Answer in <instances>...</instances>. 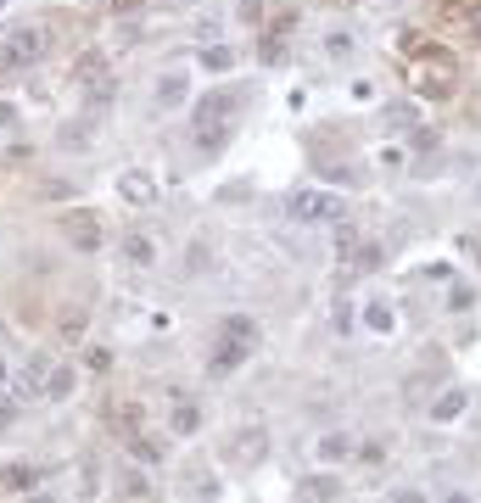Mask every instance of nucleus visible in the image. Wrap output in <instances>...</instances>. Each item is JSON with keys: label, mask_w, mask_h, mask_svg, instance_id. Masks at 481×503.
I'll return each instance as SVG.
<instances>
[{"label": "nucleus", "mask_w": 481, "mask_h": 503, "mask_svg": "<svg viewBox=\"0 0 481 503\" xmlns=\"http://www.w3.org/2000/svg\"><path fill=\"white\" fill-rule=\"evenodd\" d=\"M23 503H56V498H45V492H34V498H23Z\"/></svg>", "instance_id": "nucleus-36"}, {"label": "nucleus", "mask_w": 481, "mask_h": 503, "mask_svg": "<svg viewBox=\"0 0 481 503\" xmlns=\"http://www.w3.org/2000/svg\"><path fill=\"white\" fill-rule=\"evenodd\" d=\"M459 252H470V257L481 263V229H476V235H459Z\"/></svg>", "instance_id": "nucleus-30"}, {"label": "nucleus", "mask_w": 481, "mask_h": 503, "mask_svg": "<svg viewBox=\"0 0 481 503\" xmlns=\"http://www.w3.org/2000/svg\"><path fill=\"white\" fill-rule=\"evenodd\" d=\"M392 503H431V498H426V492H414V487H398V492H392Z\"/></svg>", "instance_id": "nucleus-31"}, {"label": "nucleus", "mask_w": 481, "mask_h": 503, "mask_svg": "<svg viewBox=\"0 0 481 503\" xmlns=\"http://www.w3.org/2000/svg\"><path fill=\"white\" fill-rule=\"evenodd\" d=\"M112 430L123 436V442H130V436H140V409H135V402H123V409H112Z\"/></svg>", "instance_id": "nucleus-19"}, {"label": "nucleus", "mask_w": 481, "mask_h": 503, "mask_svg": "<svg viewBox=\"0 0 481 503\" xmlns=\"http://www.w3.org/2000/svg\"><path fill=\"white\" fill-rule=\"evenodd\" d=\"M6 386H12V363H6V358H0V392H6Z\"/></svg>", "instance_id": "nucleus-34"}, {"label": "nucleus", "mask_w": 481, "mask_h": 503, "mask_svg": "<svg viewBox=\"0 0 481 503\" xmlns=\"http://www.w3.org/2000/svg\"><path fill=\"white\" fill-rule=\"evenodd\" d=\"M185 101H190V79L185 73H163V79H157V107H163V112L185 107Z\"/></svg>", "instance_id": "nucleus-13"}, {"label": "nucleus", "mask_w": 481, "mask_h": 503, "mask_svg": "<svg viewBox=\"0 0 481 503\" xmlns=\"http://www.w3.org/2000/svg\"><path fill=\"white\" fill-rule=\"evenodd\" d=\"M123 448H130L140 464H163V453H157V442H146V436H130V442H123Z\"/></svg>", "instance_id": "nucleus-23"}, {"label": "nucleus", "mask_w": 481, "mask_h": 503, "mask_svg": "<svg viewBox=\"0 0 481 503\" xmlns=\"http://www.w3.org/2000/svg\"><path fill=\"white\" fill-rule=\"evenodd\" d=\"M476 201H481V185H476Z\"/></svg>", "instance_id": "nucleus-38"}, {"label": "nucleus", "mask_w": 481, "mask_h": 503, "mask_svg": "<svg viewBox=\"0 0 481 503\" xmlns=\"http://www.w3.org/2000/svg\"><path fill=\"white\" fill-rule=\"evenodd\" d=\"M264 453H269V430L264 425H241L230 436V459L236 464H264Z\"/></svg>", "instance_id": "nucleus-8"}, {"label": "nucleus", "mask_w": 481, "mask_h": 503, "mask_svg": "<svg viewBox=\"0 0 481 503\" xmlns=\"http://www.w3.org/2000/svg\"><path fill=\"white\" fill-rule=\"evenodd\" d=\"M414 118H420L414 107H392V112H387V123H392V129H414Z\"/></svg>", "instance_id": "nucleus-28"}, {"label": "nucleus", "mask_w": 481, "mask_h": 503, "mask_svg": "<svg viewBox=\"0 0 481 503\" xmlns=\"http://www.w3.org/2000/svg\"><path fill=\"white\" fill-rule=\"evenodd\" d=\"M325 51L347 62V56H352V34H347V28H331V34H325Z\"/></svg>", "instance_id": "nucleus-24"}, {"label": "nucleus", "mask_w": 481, "mask_h": 503, "mask_svg": "<svg viewBox=\"0 0 481 503\" xmlns=\"http://www.w3.org/2000/svg\"><path fill=\"white\" fill-rule=\"evenodd\" d=\"M45 45H51V34H45L40 23H17V28H6V34H0V73L34 67V62L45 56Z\"/></svg>", "instance_id": "nucleus-3"}, {"label": "nucleus", "mask_w": 481, "mask_h": 503, "mask_svg": "<svg viewBox=\"0 0 481 503\" xmlns=\"http://www.w3.org/2000/svg\"><path fill=\"white\" fill-rule=\"evenodd\" d=\"M359 241H364V235H359V229H352V224H342V229H336V257L347 263L352 252H359Z\"/></svg>", "instance_id": "nucleus-22"}, {"label": "nucleus", "mask_w": 481, "mask_h": 503, "mask_svg": "<svg viewBox=\"0 0 481 503\" xmlns=\"http://www.w3.org/2000/svg\"><path fill=\"white\" fill-rule=\"evenodd\" d=\"M62 235L79 247V252H95L107 241V224H101V213H90V208H73L68 218H62Z\"/></svg>", "instance_id": "nucleus-7"}, {"label": "nucleus", "mask_w": 481, "mask_h": 503, "mask_svg": "<svg viewBox=\"0 0 481 503\" xmlns=\"http://www.w3.org/2000/svg\"><path fill=\"white\" fill-rule=\"evenodd\" d=\"M442 503H476V498H470V492H447Z\"/></svg>", "instance_id": "nucleus-35"}, {"label": "nucleus", "mask_w": 481, "mask_h": 503, "mask_svg": "<svg viewBox=\"0 0 481 503\" xmlns=\"http://www.w3.org/2000/svg\"><path fill=\"white\" fill-rule=\"evenodd\" d=\"M465 409H470V392H465V386H447V392L431 402V425H454Z\"/></svg>", "instance_id": "nucleus-12"}, {"label": "nucleus", "mask_w": 481, "mask_h": 503, "mask_svg": "<svg viewBox=\"0 0 481 503\" xmlns=\"http://www.w3.org/2000/svg\"><path fill=\"white\" fill-rule=\"evenodd\" d=\"M252 353H258V319H246V314L218 319L213 353H207V375H236V369H241Z\"/></svg>", "instance_id": "nucleus-1"}, {"label": "nucleus", "mask_w": 481, "mask_h": 503, "mask_svg": "<svg viewBox=\"0 0 481 503\" xmlns=\"http://www.w3.org/2000/svg\"><path fill=\"white\" fill-rule=\"evenodd\" d=\"M364 324H370L375 335H392V330H398V308H392V302H370V308H364Z\"/></svg>", "instance_id": "nucleus-17"}, {"label": "nucleus", "mask_w": 481, "mask_h": 503, "mask_svg": "<svg viewBox=\"0 0 481 503\" xmlns=\"http://www.w3.org/2000/svg\"><path fill=\"white\" fill-rule=\"evenodd\" d=\"M264 62H269V67L285 62V40H280V34H269V40H264Z\"/></svg>", "instance_id": "nucleus-26"}, {"label": "nucleus", "mask_w": 481, "mask_h": 503, "mask_svg": "<svg viewBox=\"0 0 481 503\" xmlns=\"http://www.w3.org/2000/svg\"><path fill=\"white\" fill-rule=\"evenodd\" d=\"M118 196L130 201V208H151V201H157V179L146 174V168H123V174H118Z\"/></svg>", "instance_id": "nucleus-9"}, {"label": "nucleus", "mask_w": 481, "mask_h": 503, "mask_svg": "<svg viewBox=\"0 0 481 503\" xmlns=\"http://www.w3.org/2000/svg\"><path fill=\"white\" fill-rule=\"evenodd\" d=\"M447 302H454V308L465 314V308H470V302H476V291H470V285H459V291H454V296H447Z\"/></svg>", "instance_id": "nucleus-32"}, {"label": "nucleus", "mask_w": 481, "mask_h": 503, "mask_svg": "<svg viewBox=\"0 0 481 503\" xmlns=\"http://www.w3.org/2000/svg\"><path fill=\"white\" fill-rule=\"evenodd\" d=\"M470 28H476V34H481V12H476V17H470Z\"/></svg>", "instance_id": "nucleus-37"}, {"label": "nucleus", "mask_w": 481, "mask_h": 503, "mask_svg": "<svg viewBox=\"0 0 481 503\" xmlns=\"http://www.w3.org/2000/svg\"><path fill=\"white\" fill-rule=\"evenodd\" d=\"M185 492H190V498H218V476H213V469H190V476H185Z\"/></svg>", "instance_id": "nucleus-20"}, {"label": "nucleus", "mask_w": 481, "mask_h": 503, "mask_svg": "<svg viewBox=\"0 0 481 503\" xmlns=\"http://www.w3.org/2000/svg\"><path fill=\"white\" fill-rule=\"evenodd\" d=\"M431 62H437V67H414V90L431 95V101H447V95L459 90V79H454V56H447V51H431Z\"/></svg>", "instance_id": "nucleus-6"}, {"label": "nucleus", "mask_w": 481, "mask_h": 503, "mask_svg": "<svg viewBox=\"0 0 481 503\" xmlns=\"http://www.w3.org/2000/svg\"><path fill=\"white\" fill-rule=\"evenodd\" d=\"M151 6H157V0H112V17H140Z\"/></svg>", "instance_id": "nucleus-25"}, {"label": "nucleus", "mask_w": 481, "mask_h": 503, "mask_svg": "<svg viewBox=\"0 0 481 503\" xmlns=\"http://www.w3.org/2000/svg\"><path fill=\"white\" fill-rule=\"evenodd\" d=\"M168 425H174L179 436H197V430H202V409H197L190 397H174V414H168Z\"/></svg>", "instance_id": "nucleus-16"}, {"label": "nucleus", "mask_w": 481, "mask_h": 503, "mask_svg": "<svg viewBox=\"0 0 481 503\" xmlns=\"http://www.w3.org/2000/svg\"><path fill=\"white\" fill-rule=\"evenodd\" d=\"M297 503H342V481L325 476V469H313V476L297 481Z\"/></svg>", "instance_id": "nucleus-11"}, {"label": "nucleus", "mask_w": 481, "mask_h": 503, "mask_svg": "<svg viewBox=\"0 0 481 503\" xmlns=\"http://www.w3.org/2000/svg\"><path fill=\"white\" fill-rule=\"evenodd\" d=\"M313 459H319V464H342V459H352V436H347V430L319 436V442H313Z\"/></svg>", "instance_id": "nucleus-14"}, {"label": "nucleus", "mask_w": 481, "mask_h": 503, "mask_svg": "<svg viewBox=\"0 0 481 503\" xmlns=\"http://www.w3.org/2000/svg\"><path fill=\"white\" fill-rule=\"evenodd\" d=\"M73 381H79V369H73V363H51V375H45V392H40V397L62 402V397L73 392Z\"/></svg>", "instance_id": "nucleus-15"}, {"label": "nucleus", "mask_w": 481, "mask_h": 503, "mask_svg": "<svg viewBox=\"0 0 481 503\" xmlns=\"http://www.w3.org/2000/svg\"><path fill=\"white\" fill-rule=\"evenodd\" d=\"M123 257H130V263H157V247H151V235L146 229H135V235H123Z\"/></svg>", "instance_id": "nucleus-18"}, {"label": "nucleus", "mask_w": 481, "mask_h": 503, "mask_svg": "<svg viewBox=\"0 0 481 503\" xmlns=\"http://www.w3.org/2000/svg\"><path fill=\"white\" fill-rule=\"evenodd\" d=\"M202 67H207V73H230V67H236V51H230V45H207V51H202Z\"/></svg>", "instance_id": "nucleus-21"}, {"label": "nucleus", "mask_w": 481, "mask_h": 503, "mask_svg": "<svg viewBox=\"0 0 481 503\" xmlns=\"http://www.w3.org/2000/svg\"><path fill=\"white\" fill-rule=\"evenodd\" d=\"M285 213H292L297 224H336L347 213V196H336V190H297V196H285Z\"/></svg>", "instance_id": "nucleus-4"}, {"label": "nucleus", "mask_w": 481, "mask_h": 503, "mask_svg": "<svg viewBox=\"0 0 481 503\" xmlns=\"http://www.w3.org/2000/svg\"><path fill=\"white\" fill-rule=\"evenodd\" d=\"M45 375H51V358H45V353H28V363L12 375V392H17V397H40V392H45Z\"/></svg>", "instance_id": "nucleus-10"}, {"label": "nucleus", "mask_w": 481, "mask_h": 503, "mask_svg": "<svg viewBox=\"0 0 481 503\" xmlns=\"http://www.w3.org/2000/svg\"><path fill=\"white\" fill-rule=\"evenodd\" d=\"M23 112H17V101H0V129H17Z\"/></svg>", "instance_id": "nucleus-29"}, {"label": "nucleus", "mask_w": 481, "mask_h": 503, "mask_svg": "<svg viewBox=\"0 0 481 503\" xmlns=\"http://www.w3.org/2000/svg\"><path fill=\"white\" fill-rule=\"evenodd\" d=\"M236 112H241V101L230 90H213V95L197 101V140H202V151H224V146H230Z\"/></svg>", "instance_id": "nucleus-2"}, {"label": "nucleus", "mask_w": 481, "mask_h": 503, "mask_svg": "<svg viewBox=\"0 0 481 503\" xmlns=\"http://www.w3.org/2000/svg\"><path fill=\"white\" fill-rule=\"evenodd\" d=\"M0 12H6V0H0Z\"/></svg>", "instance_id": "nucleus-39"}, {"label": "nucleus", "mask_w": 481, "mask_h": 503, "mask_svg": "<svg viewBox=\"0 0 481 503\" xmlns=\"http://www.w3.org/2000/svg\"><path fill=\"white\" fill-rule=\"evenodd\" d=\"M336 330H342V335L352 330V308H347V302H336Z\"/></svg>", "instance_id": "nucleus-33"}, {"label": "nucleus", "mask_w": 481, "mask_h": 503, "mask_svg": "<svg viewBox=\"0 0 481 503\" xmlns=\"http://www.w3.org/2000/svg\"><path fill=\"white\" fill-rule=\"evenodd\" d=\"M6 481H12V487H34V481H40V469H34V464H28V469L17 464V469H6Z\"/></svg>", "instance_id": "nucleus-27"}, {"label": "nucleus", "mask_w": 481, "mask_h": 503, "mask_svg": "<svg viewBox=\"0 0 481 503\" xmlns=\"http://www.w3.org/2000/svg\"><path fill=\"white\" fill-rule=\"evenodd\" d=\"M73 84L84 90V101H90V107H107V101L118 95V79H112L107 56H95V51H84V56L73 62Z\"/></svg>", "instance_id": "nucleus-5"}]
</instances>
